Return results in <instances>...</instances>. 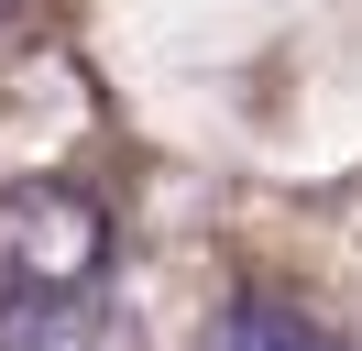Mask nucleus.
Here are the masks:
<instances>
[{
	"label": "nucleus",
	"mask_w": 362,
	"mask_h": 351,
	"mask_svg": "<svg viewBox=\"0 0 362 351\" xmlns=\"http://www.w3.org/2000/svg\"><path fill=\"white\" fill-rule=\"evenodd\" d=\"M0 351H143L110 297H0Z\"/></svg>",
	"instance_id": "nucleus-2"
},
{
	"label": "nucleus",
	"mask_w": 362,
	"mask_h": 351,
	"mask_svg": "<svg viewBox=\"0 0 362 351\" xmlns=\"http://www.w3.org/2000/svg\"><path fill=\"white\" fill-rule=\"evenodd\" d=\"M110 275V209L77 176H11L0 187V297H99Z\"/></svg>",
	"instance_id": "nucleus-1"
},
{
	"label": "nucleus",
	"mask_w": 362,
	"mask_h": 351,
	"mask_svg": "<svg viewBox=\"0 0 362 351\" xmlns=\"http://www.w3.org/2000/svg\"><path fill=\"white\" fill-rule=\"evenodd\" d=\"M198 351H340V340H329L318 318H296V307H274V297H242Z\"/></svg>",
	"instance_id": "nucleus-3"
}]
</instances>
